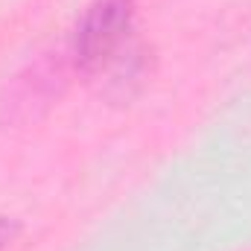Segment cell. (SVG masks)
<instances>
[{"mask_svg": "<svg viewBox=\"0 0 251 251\" xmlns=\"http://www.w3.org/2000/svg\"><path fill=\"white\" fill-rule=\"evenodd\" d=\"M131 29V0H97L76 24L73 50L85 70L102 67Z\"/></svg>", "mask_w": 251, "mask_h": 251, "instance_id": "obj_1", "label": "cell"}, {"mask_svg": "<svg viewBox=\"0 0 251 251\" xmlns=\"http://www.w3.org/2000/svg\"><path fill=\"white\" fill-rule=\"evenodd\" d=\"M15 234H18V225L0 216V249H3V246H6V243H9V240L15 237Z\"/></svg>", "mask_w": 251, "mask_h": 251, "instance_id": "obj_2", "label": "cell"}]
</instances>
